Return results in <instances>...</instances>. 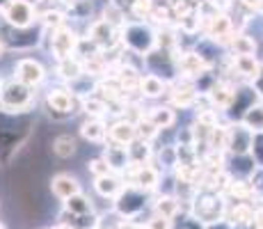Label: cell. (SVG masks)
Segmentation results:
<instances>
[{"label":"cell","mask_w":263,"mask_h":229,"mask_svg":"<svg viewBox=\"0 0 263 229\" xmlns=\"http://www.w3.org/2000/svg\"><path fill=\"white\" fill-rule=\"evenodd\" d=\"M58 74H60V78H64V80H69V83H71V80L80 78V76L85 74V71H83V62H80V60H76L73 55H71V58L60 60Z\"/></svg>","instance_id":"e0dca14e"},{"label":"cell","mask_w":263,"mask_h":229,"mask_svg":"<svg viewBox=\"0 0 263 229\" xmlns=\"http://www.w3.org/2000/svg\"><path fill=\"white\" fill-rule=\"evenodd\" d=\"M234 64H236V69H238V74L247 76V78H256V76L261 74V67L254 55H236Z\"/></svg>","instance_id":"603a6c76"},{"label":"cell","mask_w":263,"mask_h":229,"mask_svg":"<svg viewBox=\"0 0 263 229\" xmlns=\"http://www.w3.org/2000/svg\"><path fill=\"white\" fill-rule=\"evenodd\" d=\"M247 129L252 131H263V108H250L242 117Z\"/></svg>","instance_id":"f546056e"},{"label":"cell","mask_w":263,"mask_h":229,"mask_svg":"<svg viewBox=\"0 0 263 229\" xmlns=\"http://www.w3.org/2000/svg\"><path fill=\"white\" fill-rule=\"evenodd\" d=\"M108 137L112 142H119V145H126L128 147L133 140H138V126L133 124V121H115L112 126L108 129Z\"/></svg>","instance_id":"5bb4252c"},{"label":"cell","mask_w":263,"mask_h":229,"mask_svg":"<svg viewBox=\"0 0 263 229\" xmlns=\"http://www.w3.org/2000/svg\"><path fill=\"white\" fill-rule=\"evenodd\" d=\"M64 211L73 213V216H92L94 206H92V202L83 195V192H78V195L69 197V200L64 202Z\"/></svg>","instance_id":"ac0fdd59"},{"label":"cell","mask_w":263,"mask_h":229,"mask_svg":"<svg viewBox=\"0 0 263 229\" xmlns=\"http://www.w3.org/2000/svg\"><path fill=\"white\" fill-rule=\"evenodd\" d=\"M25 3H30V5H37V3H39V0H25Z\"/></svg>","instance_id":"ee69618b"},{"label":"cell","mask_w":263,"mask_h":229,"mask_svg":"<svg viewBox=\"0 0 263 229\" xmlns=\"http://www.w3.org/2000/svg\"><path fill=\"white\" fill-rule=\"evenodd\" d=\"M176 213H179V200H176V197L165 195L156 202V216H163V218H167V220H172Z\"/></svg>","instance_id":"484cf974"},{"label":"cell","mask_w":263,"mask_h":229,"mask_svg":"<svg viewBox=\"0 0 263 229\" xmlns=\"http://www.w3.org/2000/svg\"><path fill=\"white\" fill-rule=\"evenodd\" d=\"M242 5L250 9H259L261 7V0H242Z\"/></svg>","instance_id":"ab89813d"},{"label":"cell","mask_w":263,"mask_h":229,"mask_svg":"<svg viewBox=\"0 0 263 229\" xmlns=\"http://www.w3.org/2000/svg\"><path fill=\"white\" fill-rule=\"evenodd\" d=\"M140 90H142V96H149V99H156L165 92V80L158 78L156 74H149L140 80Z\"/></svg>","instance_id":"7402d4cb"},{"label":"cell","mask_w":263,"mask_h":229,"mask_svg":"<svg viewBox=\"0 0 263 229\" xmlns=\"http://www.w3.org/2000/svg\"><path fill=\"white\" fill-rule=\"evenodd\" d=\"M3 50H5V46H3V39H0V58H3Z\"/></svg>","instance_id":"7bdbcfd3"},{"label":"cell","mask_w":263,"mask_h":229,"mask_svg":"<svg viewBox=\"0 0 263 229\" xmlns=\"http://www.w3.org/2000/svg\"><path fill=\"white\" fill-rule=\"evenodd\" d=\"M73 92L67 90H50L46 96V105L50 113H58V115H69L73 113Z\"/></svg>","instance_id":"7c38bea8"},{"label":"cell","mask_w":263,"mask_h":229,"mask_svg":"<svg viewBox=\"0 0 263 229\" xmlns=\"http://www.w3.org/2000/svg\"><path fill=\"white\" fill-rule=\"evenodd\" d=\"M128 154H130V165H144L151 158V147L146 140L138 137V140H133L128 145Z\"/></svg>","instance_id":"d6986e66"},{"label":"cell","mask_w":263,"mask_h":229,"mask_svg":"<svg viewBox=\"0 0 263 229\" xmlns=\"http://www.w3.org/2000/svg\"><path fill=\"white\" fill-rule=\"evenodd\" d=\"M146 117H149L158 129H170V126L174 124V113H172L170 108H154Z\"/></svg>","instance_id":"83f0119b"},{"label":"cell","mask_w":263,"mask_h":229,"mask_svg":"<svg viewBox=\"0 0 263 229\" xmlns=\"http://www.w3.org/2000/svg\"><path fill=\"white\" fill-rule=\"evenodd\" d=\"M53 44H50V48H53V53H55V58L58 60H64V58H71L73 53H78V37L71 32L69 28H58V30H53Z\"/></svg>","instance_id":"8992f818"},{"label":"cell","mask_w":263,"mask_h":229,"mask_svg":"<svg viewBox=\"0 0 263 229\" xmlns=\"http://www.w3.org/2000/svg\"><path fill=\"white\" fill-rule=\"evenodd\" d=\"M80 135L89 142H103L105 135H108V129H105V124L101 121V117H89V119L83 121V126H80Z\"/></svg>","instance_id":"2e32d148"},{"label":"cell","mask_w":263,"mask_h":229,"mask_svg":"<svg viewBox=\"0 0 263 229\" xmlns=\"http://www.w3.org/2000/svg\"><path fill=\"white\" fill-rule=\"evenodd\" d=\"M50 192H53L58 200L67 202L69 197H73L80 192V183L71 174H55L53 179H50Z\"/></svg>","instance_id":"8fae6325"},{"label":"cell","mask_w":263,"mask_h":229,"mask_svg":"<svg viewBox=\"0 0 263 229\" xmlns=\"http://www.w3.org/2000/svg\"><path fill=\"white\" fill-rule=\"evenodd\" d=\"M46 229H48V227H46ZM50 229H53V227H50Z\"/></svg>","instance_id":"7dc6e473"},{"label":"cell","mask_w":263,"mask_h":229,"mask_svg":"<svg viewBox=\"0 0 263 229\" xmlns=\"http://www.w3.org/2000/svg\"><path fill=\"white\" fill-rule=\"evenodd\" d=\"M146 206V190L135 186H124V190L115 197V211L121 218H133L142 213Z\"/></svg>","instance_id":"3957f363"},{"label":"cell","mask_w":263,"mask_h":229,"mask_svg":"<svg viewBox=\"0 0 263 229\" xmlns=\"http://www.w3.org/2000/svg\"><path fill=\"white\" fill-rule=\"evenodd\" d=\"M195 99H197V92L188 87V85L176 87V92H174V103H179V105H190Z\"/></svg>","instance_id":"1f68e13d"},{"label":"cell","mask_w":263,"mask_h":229,"mask_svg":"<svg viewBox=\"0 0 263 229\" xmlns=\"http://www.w3.org/2000/svg\"><path fill=\"white\" fill-rule=\"evenodd\" d=\"M181 25H183L188 32H195V30L199 28V19H195V14H185V16L181 19Z\"/></svg>","instance_id":"d590c367"},{"label":"cell","mask_w":263,"mask_h":229,"mask_svg":"<svg viewBox=\"0 0 263 229\" xmlns=\"http://www.w3.org/2000/svg\"><path fill=\"white\" fill-rule=\"evenodd\" d=\"M209 34L215 39V42H227L231 37V21L227 16H213V23H211Z\"/></svg>","instance_id":"cb8c5ba5"},{"label":"cell","mask_w":263,"mask_h":229,"mask_svg":"<svg viewBox=\"0 0 263 229\" xmlns=\"http://www.w3.org/2000/svg\"><path fill=\"white\" fill-rule=\"evenodd\" d=\"M0 229H5V225H3V222H0Z\"/></svg>","instance_id":"bcb514c9"},{"label":"cell","mask_w":263,"mask_h":229,"mask_svg":"<svg viewBox=\"0 0 263 229\" xmlns=\"http://www.w3.org/2000/svg\"><path fill=\"white\" fill-rule=\"evenodd\" d=\"M133 12H135V16H140V19L149 16V14L154 12V3H151V0H135Z\"/></svg>","instance_id":"e575fe53"},{"label":"cell","mask_w":263,"mask_h":229,"mask_svg":"<svg viewBox=\"0 0 263 229\" xmlns=\"http://www.w3.org/2000/svg\"><path fill=\"white\" fill-rule=\"evenodd\" d=\"M94 190L99 192L101 197H112L115 200V197L124 190V181H121L117 174L110 172V174H105V177H96L94 179Z\"/></svg>","instance_id":"9a60e30c"},{"label":"cell","mask_w":263,"mask_h":229,"mask_svg":"<svg viewBox=\"0 0 263 229\" xmlns=\"http://www.w3.org/2000/svg\"><path fill=\"white\" fill-rule=\"evenodd\" d=\"M176 229H201V222L197 220V218H188V220H183Z\"/></svg>","instance_id":"8d00e7d4"},{"label":"cell","mask_w":263,"mask_h":229,"mask_svg":"<svg viewBox=\"0 0 263 229\" xmlns=\"http://www.w3.org/2000/svg\"><path fill=\"white\" fill-rule=\"evenodd\" d=\"M83 108L89 117H103L105 113H108V105H105L103 99H85Z\"/></svg>","instance_id":"4dcf8cb0"},{"label":"cell","mask_w":263,"mask_h":229,"mask_svg":"<svg viewBox=\"0 0 263 229\" xmlns=\"http://www.w3.org/2000/svg\"><path fill=\"white\" fill-rule=\"evenodd\" d=\"M9 5H12V0H0V12H5Z\"/></svg>","instance_id":"60d3db41"},{"label":"cell","mask_w":263,"mask_h":229,"mask_svg":"<svg viewBox=\"0 0 263 229\" xmlns=\"http://www.w3.org/2000/svg\"><path fill=\"white\" fill-rule=\"evenodd\" d=\"M44 25H46L48 30H58L64 25V16L62 12H58V9H48L46 14H44Z\"/></svg>","instance_id":"836d02e7"},{"label":"cell","mask_w":263,"mask_h":229,"mask_svg":"<svg viewBox=\"0 0 263 229\" xmlns=\"http://www.w3.org/2000/svg\"><path fill=\"white\" fill-rule=\"evenodd\" d=\"M121 39H124V44L128 46L133 53H140V55L151 53V48H154L156 42H158L156 34H154V30L144 23H128L124 28Z\"/></svg>","instance_id":"7a4b0ae2"},{"label":"cell","mask_w":263,"mask_h":229,"mask_svg":"<svg viewBox=\"0 0 263 229\" xmlns=\"http://www.w3.org/2000/svg\"><path fill=\"white\" fill-rule=\"evenodd\" d=\"M254 227L256 229H263V208H259V211L254 213Z\"/></svg>","instance_id":"f35d334b"},{"label":"cell","mask_w":263,"mask_h":229,"mask_svg":"<svg viewBox=\"0 0 263 229\" xmlns=\"http://www.w3.org/2000/svg\"><path fill=\"white\" fill-rule=\"evenodd\" d=\"M206 229H231V227H229V222H224V218H222V220H217V222H209Z\"/></svg>","instance_id":"74e56055"},{"label":"cell","mask_w":263,"mask_h":229,"mask_svg":"<svg viewBox=\"0 0 263 229\" xmlns=\"http://www.w3.org/2000/svg\"><path fill=\"white\" fill-rule=\"evenodd\" d=\"M231 46H234L236 55H252L256 48V44L252 42L250 37H245V34H236V37L231 39Z\"/></svg>","instance_id":"f1b7e54d"},{"label":"cell","mask_w":263,"mask_h":229,"mask_svg":"<svg viewBox=\"0 0 263 229\" xmlns=\"http://www.w3.org/2000/svg\"><path fill=\"white\" fill-rule=\"evenodd\" d=\"M44 76H46V71H44V67L37 62V60L23 58V60L16 62V78L21 80V83L30 85V87H34V85L42 83Z\"/></svg>","instance_id":"9c48e42d"},{"label":"cell","mask_w":263,"mask_h":229,"mask_svg":"<svg viewBox=\"0 0 263 229\" xmlns=\"http://www.w3.org/2000/svg\"><path fill=\"white\" fill-rule=\"evenodd\" d=\"M209 96H211V101H213L217 108H229V105L234 103V90H231L229 85H224V83H215L213 87H211Z\"/></svg>","instance_id":"ffe728a7"},{"label":"cell","mask_w":263,"mask_h":229,"mask_svg":"<svg viewBox=\"0 0 263 229\" xmlns=\"http://www.w3.org/2000/svg\"><path fill=\"white\" fill-rule=\"evenodd\" d=\"M87 170L94 174V179H96V177H105V174H110V172H112V170H110V165H108V161H105L103 156H101V158H92V161H89L87 163Z\"/></svg>","instance_id":"d6a6232c"},{"label":"cell","mask_w":263,"mask_h":229,"mask_svg":"<svg viewBox=\"0 0 263 229\" xmlns=\"http://www.w3.org/2000/svg\"><path fill=\"white\" fill-rule=\"evenodd\" d=\"M229 220L234 225H247V222H254V211L245 204V202H238L236 208L229 213Z\"/></svg>","instance_id":"4316f807"},{"label":"cell","mask_w":263,"mask_h":229,"mask_svg":"<svg viewBox=\"0 0 263 229\" xmlns=\"http://www.w3.org/2000/svg\"><path fill=\"white\" fill-rule=\"evenodd\" d=\"M222 216H224V202L217 192L206 190L195 200V218L199 222H206V225L217 222L222 220Z\"/></svg>","instance_id":"277c9868"},{"label":"cell","mask_w":263,"mask_h":229,"mask_svg":"<svg viewBox=\"0 0 263 229\" xmlns=\"http://www.w3.org/2000/svg\"><path fill=\"white\" fill-rule=\"evenodd\" d=\"M128 186H135V188H142V190H154L158 186V179H160V172L156 167H151L149 163L144 165H130L128 167Z\"/></svg>","instance_id":"52a82bcc"},{"label":"cell","mask_w":263,"mask_h":229,"mask_svg":"<svg viewBox=\"0 0 263 229\" xmlns=\"http://www.w3.org/2000/svg\"><path fill=\"white\" fill-rule=\"evenodd\" d=\"M89 42H94V46H99V48H110L112 44H117V30H115L112 21L101 19V21L92 23V28H89Z\"/></svg>","instance_id":"ba28073f"},{"label":"cell","mask_w":263,"mask_h":229,"mask_svg":"<svg viewBox=\"0 0 263 229\" xmlns=\"http://www.w3.org/2000/svg\"><path fill=\"white\" fill-rule=\"evenodd\" d=\"M227 147H229L234 154H247L250 147H252V129H247L245 124L242 126H231Z\"/></svg>","instance_id":"4fadbf2b"},{"label":"cell","mask_w":263,"mask_h":229,"mask_svg":"<svg viewBox=\"0 0 263 229\" xmlns=\"http://www.w3.org/2000/svg\"><path fill=\"white\" fill-rule=\"evenodd\" d=\"M94 229H99V227H94Z\"/></svg>","instance_id":"c3c4849f"},{"label":"cell","mask_w":263,"mask_h":229,"mask_svg":"<svg viewBox=\"0 0 263 229\" xmlns=\"http://www.w3.org/2000/svg\"><path fill=\"white\" fill-rule=\"evenodd\" d=\"M53 154L58 158H71L76 154V140L71 135H60L53 140Z\"/></svg>","instance_id":"d4e9b609"},{"label":"cell","mask_w":263,"mask_h":229,"mask_svg":"<svg viewBox=\"0 0 263 229\" xmlns=\"http://www.w3.org/2000/svg\"><path fill=\"white\" fill-rule=\"evenodd\" d=\"M179 67H181L183 74H188V76H199L201 71L206 69V62H204V58L197 55V53H183L181 60H179Z\"/></svg>","instance_id":"44dd1931"},{"label":"cell","mask_w":263,"mask_h":229,"mask_svg":"<svg viewBox=\"0 0 263 229\" xmlns=\"http://www.w3.org/2000/svg\"><path fill=\"white\" fill-rule=\"evenodd\" d=\"M53 229H73L71 225H67V222H58V225H55Z\"/></svg>","instance_id":"b9f144b4"},{"label":"cell","mask_w":263,"mask_h":229,"mask_svg":"<svg viewBox=\"0 0 263 229\" xmlns=\"http://www.w3.org/2000/svg\"><path fill=\"white\" fill-rule=\"evenodd\" d=\"M3 19L12 28H30L37 21V12H34V5L25 0H12V5L3 12Z\"/></svg>","instance_id":"5b68a950"},{"label":"cell","mask_w":263,"mask_h":229,"mask_svg":"<svg viewBox=\"0 0 263 229\" xmlns=\"http://www.w3.org/2000/svg\"><path fill=\"white\" fill-rule=\"evenodd\" d=\"M234 229H245V225H236Z\"/></svg>","instance_id":"f6af8a7d"},{"label":"cell","mask_w":263,"mask_h":229,"mask_svg":"<svg viewBox=\"0 0 263 229\" xmlns=\"http://www.w3.org/2000/svg\"><path fill=\"white\" fill-rule=\"evenodd\" d=\"M103 158L108 161L110 170L112 172H126L130 167V154H128V147L126 145H119V142H108L103 151Z\"/></svg>","instance_id":"30bf717a"},{"label":"cell","mask_w":263,"mask_h":229,"mask_svg":"<svg viewBox=\"0 0 263 229\" xmlns=\"http://www.w3.org/2000/svg\"><path fill=\"white\" fill-rule=\"evenodd\" d=\"M32 105V92L30 85L21 83L18 78L5 80L0 85V110L7 115H21L28 113Z\"/></svg>","instance_id":"6da1fadb"}]
</instances>
